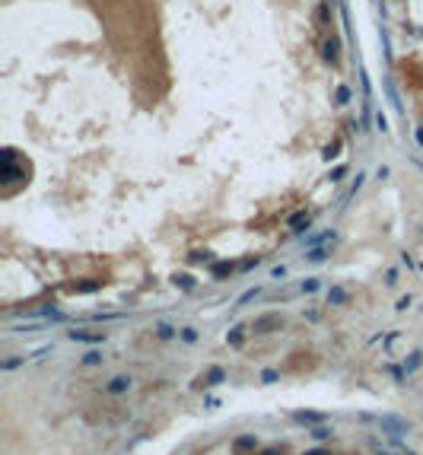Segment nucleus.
I'll return each mask as SVG.
<instances>
[{"mask_svg": "<svg viewBox=\"0 0 423 455\" xmlns=\"http://www.w3.org/2000/svg\"><path fill=\"white\" fill-rule=\"evenodd\" d=\"M223 379H226V372H223V370H220V366H213V370H210V372H207V379H204V385H220V382H223Z\"/></svg>", "mask_w": 423, "mask_h": 455, "instance_id": "7", "label": "nucleus"}, {"mask_svg": "<svg viewBox=\"0 0 423 455\" xmlns=\"http://www.w3.org/2000/svg\"><path fill=\"white\" fill-rule=\"evenodd\" d=\"M19 363H23V360H19V357H10V360H6V363H3V370H13V366H19Z\"/></svg>", "mask_w": 423, "mask_h": 455, "instance_id": "23", "label": "nucleus"}, {"mask_svg": "<svg viewBox=\"0 0 423 455\" xmlns=\"http://www.w3.org/2000/svg\"><path fill=\"white\" fill-rule=\"evenodd\" d=\"M175 284H178V286H185V290H191V286H194V280L188 277V274H181V277H175Z\"/></svg>", "mask_w": 423, "mask_h": 455, "instance_id": "18", "label": "nucleus"}, {"mask_svg": "<svg viewBox=\"0 0 423 455\" xmlns=\"http://www.w3.org/2000/svg\"><path fill=\"white\" fill-rule=\"evenodd\" d=\"M347 99H350V89H347V86H340V89H338V105H344Z\"/></svg>", "mask_w": 423, "mask_h": 455, "instance_id": "20", "label": "nucleus"}, {"mask_svg": "<svg viewBox=\"0 0 423 455\" xmlns=\"http://www.w3.org/2000/svg\"><path fill=\"white\" fill-rule=\"evenodd\" d=\"M328 303H344V290H340V286H334V290L328 293Z\"/></svg>", "mask_w": 423, "mask_h": 455, "instance_id": "15", "label": "nucleus"}, {"mask_svg": "<svg viewBox=\"0 0 423 455\" xmlns=\"http://www.w3.org/2000/svg\"><path fill=\"white\" fill-rule=\"evenodd\" d=\"M181 338H185V341H194L197 334H194V328H185V331H181Z\"/></svg>", "mask_w": 423, "mask_h": 455, "instance_id": "24", "label": "nucleus"}, {"mask_svg": "<svg viewBox=\"0 0 423 455\" xmlns=\"http://www.w3.org/2000/svg\"><path fill=\"white\" fill-rule=\"evenodd\" d=\"M254 446H258V443H254V436H242V439H236L232 449H236V452H248V449H254Z\"/></svg>", "mask_w": 423, "mask_h": 455, "instance_id": "8", "label": "nucleus"}, {"mask_svg": "<svg viewBox=\"0 0 423 455\" xmlns=\"http://www.w3.org/2000/svg\"><path fill=\"white\" fill-rule=\"evenodd\" d=\"M83 363H86V366H96V363H102V353H99V350H89V353L83 357Z\"/></svg>", "mask_w": 423, "mask_h": 455, "instance_id": "12", "label": "nucleus"}, {"mask_svg": "<svg viewBox=\"0 0 423 455\" xmlns=\"http://www.w3.org/2000/svg\"><path fill=\"white\" fill-rule=\"evenodd\" d=\"M254 334H271V331H280L283 328V318L280 315H261V318H254Z\"/></svg>", "mask_w": 423, "mask_h": 455, "instance_id": "1", "label": "nucleus"}, {"mask_svg": "<svg viewBox=\"0 0 423 455\" xmlns=\"http://www.w3.org/2000/svg\"><path fill=\"white\" fill-rule=\"evenodd\" d=\"M306 258H309V261H315V264H318V261H325V258H328V252H325V249H312V252H309Z\"/></svg>", "mask_w": 423, "mask_h": 455, "instance_id": "13", "label": "nucleus"}, {"mask_svg": "<svg viewBox=\"0 0 423 455\" xmlns=\"http://www.w3.org/2000/svg\"><path fill=\"white\" fill-rule=\"evenodd\" d=\"M379 424H382V430H388L392 436H404V433H411V424L401 420V417H379Z\"/></svg>", "mask_w": 423, "mask_h": 455, "instance_id": "2", "label": "nucleus"}, {"mask_svg": "<svg viewBox=\"0 0 423 455\" xmlns=\"http://www.w3.org/2000/svg\"><path fill=\"white\" fill-rule=\"evenodd\" d=\"M293 417H296L299 424H318V420H321V414H309V411H296V414H293Z\"/></svg>", "mask_w": 423, "mask_h": 455, "instance_id": "9", "label": "nucleus"}, {"mask_svg": "<svg viewBox=\"0 0 423 455\" xmlns=\"http://www.w3.org/2000/svg\"><path fill=\"white\" fill-rule=\"evenodd\" d=\"M312 436H315V439H328V436H331V430H328V427H315Z\"/></svg>", "mask_w": 423, "mask_h": 455, "instance_id": "17", "label": "nucleus"}, {"mask_svg": "<svg viewBox=\"0 0 423 455\" xmlns=\"http://www.w3.org/2000/svg\"><path fill=\"white\" fill-rule=\"evenodd\" d=\"M229 344H242V328H232V334H229Z\"/></svg>", "mask_w": 423, "mask_h": 455, "instance_id": "21", "label": "nucleus"}, {"mask_svg": "<svg viewBox=\"0 0 423 455\" xmlns=\"http://www.w3.org/2000/svg\"><path fill=\"white\" fill-rule=\"evenodd\" d=\"M385 347H388V350H392V353H398V350H401V334H392Z\"/></svg>", "mask_w": 423, "mask_h": 455, "instance_id": "14", "label": "nucleus"}, {"mask_svg": "<svg viewBox=\"0 0 423 455\" xmlns=\"http://www.w3.org/2000/svg\"><path fill=\"white\" fill-rule=\"evenodd\" d=\"M127 389H131V376H115V379L109 382V392H112V395H124Z\"/></svg>", "mask_w": 423, "mask_h": 455, "instance_id": "4", "label": "nucleus"}, {"mask_svg": "<svg viewBox=\"0 0 423 455\" xmlns=\"http://www.w3.org/2000/svg\"><path fill=\"white\" fill-rule=\"evenodd\" d=\"M207 258H210L207 252H194V255H191V261H207Z\"/></svg>", "mask_w": 423, "mask_h": 455, "instance_id": "26", "label": "nucleus"}, {"mask_svg": "<svg viewBox=\"0 0 423 455\" xmlns=\"http://www.w3.org/2000/svg\"><path fill=\"white\" fill-rule=\"evenodd\" d=\"M261 379H264V382H274V379H277V372H274V370H264V376H261Z\"/></svg>", "mask_w": 423, "mask_h": 455, "instance_id": "25", "label": "nucleus"}, {"mask_svg": "<svg viewBox=\"0 0 423 455\" xmlns=\"http://www.w3.org/2000/svg\"><path fill=\"white\" fill-rule=\"evenodd\" d=\"M338 150H340V143H338V140H334V143H331V146H328V150H325V159H334V156H338Z\"/></svg>", "mask_w": 423, "mask_h": 455, "instance_id": "19", "label": "nucleus"}, {"mask_svg": "<svg viewBox=\"0 0 423 455\" xmlns=\"http://www.w3.org/2000/svg\"><path fill=\"white\" fill-rule=\"evenodd\" d=\"M302 226H309V213H306V210L296 213V217H290V229H293V232H302Z\"/></svg>", "mask_w": 423, "mask_h": 455, "instance_id": "6", "label": "nucleus"}, {"mask_svg": "<svg viewBox=\"0 0 423 455\" xmlns=\"http://www.w3.org/2000/svg\"><path fill=\"white\" fill-rule=\"evenodd\" d=\"M325 61H338V48L331 42H325Z\"/></svg>", "mask_w": 423, "mask_h": 455, "instance_id": "16", "label": "nucleus"}, {"mask_svg": "<svg viewBox=\"0 0 423 455\" xmlns=\"http://www.w3.org/2000/svg\"><path fill=\"white\" fill-rule=\"evenodd\" d=\"M420 363H423V353H420V350H414V353H411V360H404V370H407V372H414Z\"/></svg>", "mask_w": 423, "mask_h": 455, "instance_id": "10", "label": "nucleus"}, {"mask_svg": "<svg viewBox=\"0 0 423 455\" xmlns=\"http://www.w3.org/2000/svg\"><path fill=\"white\" fill-rule=\"evenodd\" d=\"M309 455H328V452H321V449H315V452H309Z\"/></svg>", "mask_w": 423, "mask_h": 455, "instance_id": "27", "label": "nucleus"}, {"mask_svg": "<svg viewBox=\"0 0 423 455\" xmlns=\"http://www.w3.org/2000/svg\"><path fill=\"white\" fill-rule=\"evenodd\" d=\"M70 338L73 341H86V344H102L105 331H96V334H92V331H70Z\"/></svg>", "mask_w": 423, "mask_h": 455, "instance_id": "3", "label": "nucleus"}, {"mask_svg": "<svg viewBox=\"0 0 423 455\" xmlns=\"http://www.w3.org/2000/svg\"><path fill=\"white\" fill-rule=\"evenodd\" d=\"M99 286H102V280H83V284H73L70 290L73 293H96Z\"/></svg>", "mask_w": 423, "mask_h": 455, "instance_id": "5", "label": "nucleus"}, {"mask_svg": "<svg viewBox=\"0 0 423 455\" xmlns=\"http://www.w3.org/2000/svg\"><path fill=\"white\" fill-rule=\"evenodd\" d=\"M229 271H232L229 261H217V264H213V277H226Z\"/></svg>", "mask_w": 423, "mask_h": 455, "instance_id": "11", "label": "nucleus"}, {"mask_svg": "<svg viewBox=\"0 0 423 455\" xmlns=\"http://www.w3.org/2000/svg\"><path fill=\"white\" fill-rule=\"evenodd\" d=\"M156 331H159V338H172V334H175V331H172V328H169V325H159V328H156Z\"/></svg>", "mask_w": 423, "mask_h": 455, "instance_id": "22", "label": "nucleus"}]
</instances>
